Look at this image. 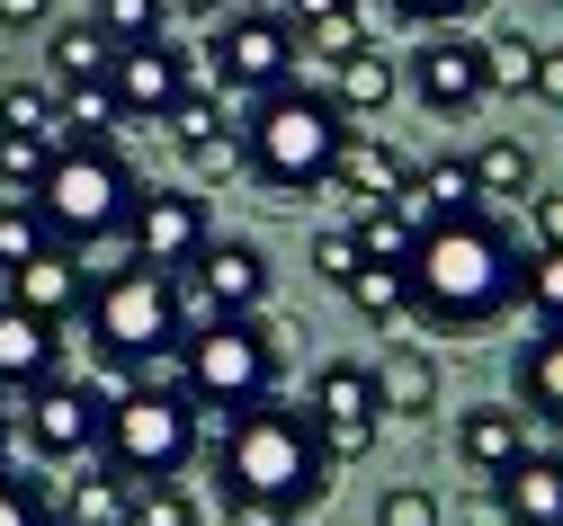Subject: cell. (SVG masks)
Returning a JSON list of instances; mask_svg holds the SVG:
<instances>
[{"instance_id":"39","label":"cell","mask_w":563,"mask_h":526,"mask_svg":"<svg viewBox=\"0 0 563 526\" xmlns=\"http://www.w3.org/2000/svg\"><path fill=\"white\" fill-rule=\"evenodd\" d=\"M45 170H54V143H36V134H0V179H10V188L36 197Z\"/></svg>"},{"instance_id":"24","label":"cell","mask_w":563,"mask_h":526,"mask_svg":"<svg viewBox=\"0 0 563 526\" xmlns=\"http://www.w3.org/2000/svg\"><path fill=\"white\" fill-rule=\"evenodd\" d=\"M402 90V71H394V54H376V45H358V54H349L340 63V116H385V99Z\"/></svg>"},{"instance_id":"18","label":"cell","mask_w":563,"mask_h":526,"mask_svg":"<svg viewBox=\"0 0 563 526\" xmlns=\"http://www.w3.org/2000/svg\"><path fill=\"white\" fill-rule=\"evenodd\" d=\"M492 491H501L510 526H563V446H528Z\"/></svg>"},{"instance_id":"50","label":"cell","mask_w":563,"mask_h":526,"mask_svg":"<svg viewBox=\"0 0 563 526\" xmlns=\"http://www.w3.org/2000/svg\"><path fill=\"white\" fill-rule=\"evenodd\" d=\"M0 456H10V402H0Z\"/></svg>"},{"instance_id":"30","label":"cell","mask_w":563,"mask_h":526,"mask_svg":"<svg viewBox=\"0 0 563 526\" xmlns=\"http://www.w3.org/2000/svg\"><path fill=\"white\" fill-rule=\"evenodd\" d=\"M349 233H358V259H376V268H411V250H420V233H411L394 205H367Z\"/></svg>"},{"instance_id":"32","label":"cell","mask_w":563,"mask_h":526,"mask_svg":"<svg viewBox=\"0 0 563 526\" xmlns=\"http://www.w3.org/2000/svg\"><path fill=\"white\" fill-rule=\"evenodd\" d=\"M340 294H349V304H358L367 322H402V313H411V277H402V268H376V259L349 277Z\"/></svg>"},{"instance_id":"25","label":"cell","mask_w":563,"mask_h":526,"mask_svg":"<svg viewBox=\"0 0 563 526\" xmlns=\"http://www.w3.org/2000/svg\"><path fill=\"white\" fill-rule=\"evenodd\" d=\"M376 393H385V411L420 419V411H439V366L420 357V348H394V357L376 366Z\"/></svg>"},{"instance_id":"34","label":"cell","mask_w":563,"mask_h":526,"mask_svg":"<svg viewBox=\"0 0 563 526\" xmlns=\"http://www.w3.org/2000/svg\"><path fill=\"white\" fill-rule=\"evenodd\" d=\"M358 45H367V10H358V0H349V10H331V19H313V27H305V54H322V63H349Z\"/></svg>"},{"instance_id":"38","label":"cell","mask_w":563,"mask_h":526,"mask_svg":"<svg viewBox=\"0 0 563 526\" xmlns=\"http://www.w3.org/2000/svg\"><path fill=\"white\" fill-rule=\"evenodd\" d=\"M376 526H448V508H439V491H420V482H394V491L376 500Z\"/></svg>"},{"instance_id":"29","label":"cell","mask_w":563,"mask_h":526,"mask_svg":"<svg viewBox=\"0 0 563 526\" xmlns=\"http://www.w3.org/2000/svg\"><path fill=\"white\" fill-rule=\"evenodd\" d=\"M224 108H233V99H224L216 81H206V90L188 81V90H179V108H170L162 125H170V143H179V153H197V143H216V134H224Z\"/></svg>"},{"instance_id":"51","label":"cell","mask_w":563,"mask_h":526,"mask_svg":"<svg viewBox=\"0 0 563 526\" xmlns=\"http://www.w3.org/2000/svg\"><path fill=\"white\" fill-rule=\"evenodd\" d=\"M554 10H563V0H554Z\"/></svg>"},{"instance_id":"49","label":"cell","mask_w":563,"mask_h":526,"mask_svg":"<svg viewBox=\"0 0 563 526\" xmlns=\"http://www.w3.org/2000/svg\"><path fill=\"white\" fill-rule=\"evenodd\" d=\"M179 10H188V19H233L242 0H179Z\"/></svg>"},{"instance_id":"23","label":"cell","mask_w":563,"mask_h":526,"mask_svg":"<svg viewBox=\"0 0 563 526\" xmlns=\"http://www.w3.org/2000/svg\"><path fill=\"white\" fill-rule=\"evenodd\" d=\"M0 526H73V482L0 465Z\"/></svg>"},{"instance_id":"44","label":"cell","mask_w":563,"mask_h":526,"mask_svg":"<svg viewBox=\"0 0 563 526\" xmlns=\"http://www.w3.org/2000/svg\"><path fill=\"white\" fill-rule=\"evenodd\" d=\"M188 161H197V179H233V170H242V134H216V143H197Z\"/></svg>"},{"instance_id":"46","label":"cell","mask_w":563,"mask_h":526,"mask_svg":"<svg viewBox=\"0 0 563 526\" xmlns=\"http://www.w3.org/2000/svg\"><path fill=\"white\" fill-rule=\"evenodd\" d=\"M537 99L563 108V45H537Z\"/></svg>"},{"instance_id":"11","label":"cell","mask_w":563,"mask_h":526,"mask_svg":"<svg viewBox=\"0 0 563 526\" xmlns=\"http://www.w3.org/2000/svg\"><path fill=\"white\" fill-rule=\"evenodd\" d=\"M411 99L430 108V116H474L492 99V63H483V36L465 27H439V36H420L411 45Z\"/></svg>"},{"instance_id":"5","label":"cell","mask_w":563,"mask_h":526,"mask_svg":"<svg viewBox=\"0 0 563 526\" xmlns=\"http://www.w3.org/2000/svg\"><path fill=\"white\" fill-rule=\"evenodd\" d=\"M27 205L45 214V233H54L63 250H81V242L125 233V214H134V179H125V161L108 153V143H81V153H54V170L36 179Z\"/></svg>"},{"instance_id":"7","label":"cell","mask_w":563,"mask_h":526,"mask_svg":"<svg viewBox=\"0 0 563 526\" xmlns=\"http://www.w3.org/2000/svg\"><path fill=\"white\" fill-rule=\"evenodd\" d=\"M188 393H197V411H216V419L268 402V393H277V331H268L260 313H251V322H206V331H188Z\"/></svg>"},{"instance_id":"6","label":"cell","mask_w":563,"mask_h":526,"mask_svg":"<svg viewBox=\"0 0 563 526\" xmlns=\"http://www.w3.org/2000/svg\"><path fill=\"white\" fill-rule=\"evenodd\" d=\"M90 339H99V357H117V366H134V357H153V348H170V339H188L179 322V277H162V268H144V259H125V268H99L90 277Z\"/></svg>"},{"instance_id":"36","label":"cell","mask_w":563,"mask_h":526,"mask_svg":"<svg viewBox=\"0 0 563 526\" xmlns=\"http://www.w3.org/2000/svg\"><path fill=\"white\" fill-rule=\"evenodd\" d=\"M125 526H197V500L179 482H153V491L125 500Z\"/></svg>"},{"instance_id":"28","label":"cell","mask_w":563,"mask_h":526,"mask_svg":"<svg viewBox=\"0 0 563 526\" xmlns=\"http://www.w3.org/2000/svg\"><path fill=\"white\" fill-rule=\"evenodd\" d=\"M0 134H36V143H54V153H63L54 90H36V81H0Z\"/></svg>"},{"instance_id":"8","label":"cell","mask_w":563,"mask_h":526,"mask_svg":"<svg viewBox=\"0 0 563 526\" xmlns=\"http://www.w3.org/2000/svg\"><path fill=\"white\" fill-rule=\"evenodd\" d=\"M216 90L224 99H268V90H287L296 81V63H305V36L287 27V10H233L216 19Z\"/></svg>"},{"instance_id":"9","label":"cell","mask_w":563,"mask_h":526,"mask_svg":"<svg viewBox=\"0 0 563 526\" xmlns=\"http://www.w3.org/2000/svg\"><path fill=\"white\" fill-rule=\"evenodd\" d=\"M305 411H313V428H322V446H331V465H358V456H376V428H385V393H376V366H322L313 374V393H305Z\"/></svg>"},{"instance_id":"41","label":"cell","mask_w":563,"mask_h":526,"mask_svg":"<svg viewBox=\"0 0 563 526\" xmlns=\"http://www.w3.org/2000/svg\"><path fill=\"white\" fill-rule=\"evenodd\" d=\"M385 10H394V19H411V27H430V36H439V27H465V19L483 10V0H385Z\"/></svg>"},{"instance_id":"15","label":"cell","mask_w":563,"mask_h":526,"mask_svg":"<svg viewBox=\"0 0 563 526\" xmlns=\"http://www.w3.org/2000/svg\"><path fill=\"white\" fill-rule=\"evenodd\" d=\"M394 214L411 223V233H439V223H456V214H483V197H474V161H420V170L402 179Z\"/></svg>"},{"instance_id":"47","label":"cell","mask_w":563,"mask_h":526,"mask_svg":"<svg viewBox=\"0 0 563 526\" xmlns=\"http://www.w3.org/2000/svg\"><path fill=\"white\" fill-rule=\"evenodd\" d=\"M54 0H0V27H45Z\"/></svg>"},{"instance_id":"4","label":"cell","mask_w":563,"mask_h":526,"mask_svg":"<svg viewBox=\"0 0 563 526\" xmlns=\"http://www.w3.org/2000/svg\"><path fill=\"white\" fill-rule=\"evenodd\" d=\"M197 402H162L144 384H125L99 419V473H117L125 491H153V482H179L197 465Z\"/></svg>"},{"instance_id":"40","label":"cell","mask_w":563,"mask_h":526,"mask_svg":"<svg viewBox=\"0 0 563 526\" xmlns=\"http://www.w3.org/2000/svg\"><path fill=\"white\" fill-rule=\"evenodd\" d=\"M483 63H492V90H537V45H528V36L483 45Z\"/></svg>"},{"instance_id":"33","label":"cell","mask_w":563,"mask_h":526,"mask_svg":"<svg viewBox=\"0 0 563 526\" xmlns=\"http://www.w3.org/2000/svg\"><path fill=\"white\" fill-rule=\"evenodd\" d=\"M519 304L537 313V331H563V250H537V259H528Z\"/></svg>"},{"instance_id":"14","label":"cell","mask_w":563,"mask_h":526,"mask_svg":"<svg viewBox=\"0 0 563 526\" xmlns=\"http://www.w3.org/2000/svg\"><path fill=\"white\" fill-rule=\"evenodd\" d=\"M108 90H117V108H125V116H170V108H179V90H188V54H179L170 36H153V45H117Z\"/></svg>"},{"instance_id":"45","label":"cell","mask_w":563,"mask_h":526,"mask_svg":"<svg viewBox=\"0 0 563 526\" xmlns=\"http://www.w3.org/2000/svg\"><path fill=\"white\" fill-rule=\"evenodd\" d=\"M224 526H296V517L268 508V500H224Z\"/></svg>"},{"instance_id":"16","label":"cell","mask_w":563,"mask_h":526,"mask_svg":"<svg viewBox=\"0 0 563 526\" xmlns=\"http://www.w3.org/2000/svg\"><path fill=\"white\" fill-rule=\"evenodd\" d=\"M456 456H465V473L501 482V473L528 456V411H510V402H474V411H456Z\"/></svg>"},{"instance_id":"20","label":"cell","mask_w":563,"mask_h":526,"mask_svg":"<svg viewBox=\"0 0 563 526\" xmlns=\"http://www.w3.org/2000/svg\"><path fill=\"white\" fill-rule=\"evenodd\" d=\"M10 304L36 313V322H63V313L90 304V277L73 268V250H45V259H27V268L10 277Z\"/></svg>"},{"instance_id":"2","label":"cell","mask_w":563,"mask_h":526,"mask_svg":"<svg viewBox=\"0 0 563 526\" xmlns=\"http://www.w3.org/2000/svg\"><path fill=\"white\" fill-rule=\"evenodd\" d=\"M331 446H322V428H313V411L305 402H251V411H233L224 419V437H216V482H224V500H268V508H287V517H305L322 491H331Z\"/></svg>"},{"instance_id":"19","label":"cell","mask_w":563,"mask_h":526,"mask_svg":"<svg viewBox=\"0 0 563 526\" xmlns=\"http://www.w3.org/2000/svg\"><path fill=\"white\" fill-rule=\"evenodd\" d=\"M402 179H411V161L394 153V143H376V134H349V143H340V161H331V188L358 205V214H367V205H394Z\"/></svg>"},{"instance_id":"1","label":"cell","mask_w":563,"mask_h":526,"mask_svg":"<svg viewBox=\"0 0 563 526\" xmlns=\"http://www.w3.org/2000/svg\"><path fill=\"white\" fill-rule=\"evenodd\" d=\"M402 277H411V313L430 331H492L519 304L528 259H519V242L492 214H456V223H439V233H420Z\"/></svg>"},{"instance_id":"27","label":"cell","mask_w":563,"mask_h":526,"mask_svg":"<svg viewBox=\"0 0 563 526\" xmlns=\"http://www.w3.org/2000/svg\"><path fill=\"white\" fill-rule=\"evenodd\" d=\"M45 250H63V242L45 233V214H36L27 197H0V277H19V268L45 259Z\"/></svg>"},{"instance_id":"42","label":"cell","mask_w":563,"mask_h":526,"mask_svg":"<svg viewBox=\"0 0 563 526\" xmlns=\"http://www.w3.org/2000/svg\"><path fill=\"white\" fill-rule=\"evenodd\" d=\"M367 259H358V233H322L313 242V277H331V286H349V277H358Z\"/></svg>"},{"instance_id":"35","label":"cell","mask_w":563,"mask_h":526,"mask_svg":"<svg viewBox=\"0 0 563 526\" xmlns=\"http://www.w3.org/2000/svg\"><path fill=\"white\" fill-rule=\"evenodd\" d=\"M134 384L162 393V402H197V393H188V339H170V348H153V357H134Z\"/></svg>"},{"instance_id":"43","label":"cell","mask_w":563,"mask_h":526,"mask_svg":"<svg viewBox=\"0 0 563 526\" xmlns=\"http://www.w3.org/2000/svg\"><path fill=\"white\" fill-rule=\"evenodd\" d=\"M528 223H537V250H563V188H537L528 197Z\"/></svg>"},{"instance_id":"17","label":"cell","mask_w":563,"mask_h":526,"mask_svg":"<svg viewBox=\"0 0 563 526\" xmlns=\"http://www.w3.org/2000/svg\"><path fill=\"white\" fill-rule=\"evenodd\" d=\"M54 331L63 322H36L19 304H0V393H36V384L63 374V339Z\"/></svg>"},{"instance_id":"37","label":"cell","mask_w":563,"mask_h":526,"mask_svg":"<svg viewBox=\"0 0 563 526\" xmlns=\"http://www.w3.org/2000/svg\"><path fill=\"white\" fill-rule=\"evenodd\" d=\"M125 482L117 473H99V482H73V526H125Z\"/></svg>"},{"instance_id":"21","label":"cell","mask_w":563,"mask_h":526,"mask_svg":"<svg viewBox=\"0 0 563 526\" xmlns=\"http://www.w3.org/2000/svg\"><path fill=\"white\" fill-rule=\"evenodd\" d=\"M519 411H528V428L563 437V331H537L519 348Z\"/></svg>"},{"instance_id":"10","label":"cell","mask_w":563,"mask_h":526,"mask_svg":"<svg viewBox=\"0 0 563 526\" xmlns=\"http://www.w3.org/2000/svg\"><path fill=\"white\" fill-rule=\"evenodd\" d=\"M260 304H268V259L251 242H206L197 268L179 277V313H197V331L206 322H251Z\"/></svg>"},{"instance_id":"48","label":"cell","mask_w":563,"mask_h":526,"mask_svg":"<svg viewBox=\"0 0 563 526\" xmlns=\"http://www.w3.org/2000/svg\"><path fill=\"white\" fill-rule=\"evenodd\" d=\"M331 10H349V0H287V27H313V19H331Z\"/></svg>"},{"instance_id":"3","label":"cell","mask_w":563,"mask_h":526,"mask_svg":"<svg viewBox=\"0 0 563 526\" xmlns=\"http://www.w3.org/2000/svg\"><path fill=\"white\" fill-rule=\"evenodd\" d=\"M358 134L340 116V99L331 90H305V81H287V90H268V99H251V125H242V170L268 188V197H313V188H331V161H340V143Z\"/></svg>"},{"instance_id":"31","label":"cell","mask_w":563,"mask_h":526,"mask_svg":"<svg viewBox=\"0 0 563 526\" xmlns=\"http://www.w3.org/2000/svg\"><path fill=\"white\" fill-rule=\"evenodd\" d=\"M162 19H170V0H90V27L108 45H153Z\"/></svg>"},{"instance_id":"13","label":"cell","mask_w":563,"mask_h":526,"mask_svg":"<svg viewBox=\"0 0 563 526\" xmlns=\"http://www.w3.org/2000/svg\"><path fill=\"white\" fill-rule=\"evenodd\" d=\"M125 242H134V259H144V268L188 277V268H197V250L216 242V233H206V205H197V197L153 188V197H134V214H125Z\"/></svg>"},{"instance_id":"12","label":"cell","mask_w":563,"mask_h":526,"mask_svg":"<svg viewBox=\"0 0 563 526\" xmlns=\"http://www.w3.org/2000/svg\"><path fill=\"white\" fill-rule=\"evenodd\" d=\"M99 419H108V402H90V384H36V393H19V428H27V446H36V465H73V456H99Z\"/></svg>"},{"instance_id":"26","label":"cell","mask_w":563,"mask_h":526,"mask_svg":"<svg viewBox=\"0 0 563 526\" xmlns=\"http://www.w3.org/2000/svg\"><path fill=\"white\" fill-rule=\"evenodd\" d=\"M108 63H117V45H108L90 19L54 27V81H63V90H81V81H108Z\"/></svg>"},{"instance_id":"22","label":"cell","mask_w":563,"mask_h":526,"mask_svg":"<svg viewBox=\"0 0 563 526\" xmlns=\"http://www.w3.org/2000/svg\"><path fill=\"white\" fill-rule=\"evenodd\" d=\"M474 197H483V205H510V197L528 205V197H537V153H528L519 134H492L483 153H474Z\"/></svg>"}]
</instances>
